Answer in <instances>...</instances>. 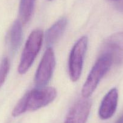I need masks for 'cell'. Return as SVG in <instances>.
Returning a JSON list of instances; mask_svg holds the SVG:
<instances>
[{
  "label": "cell",
  "instance_id": "11",
  "mask_svg": "<svg viewBox=\"0 0 123 123\" xmlns=\"http://www.w3.org/2000/svg\"><path fill=\"white\" fill-rule=\"evenodd\" d=\"M35 1L36 0H21L19 13L22 23H27L31 19Z\"/></svg>",
  "mask_w": 123,
  "mask_h": 123
},
{
  "label": "cell",
  "instance_id": "12",
  "mask_svg": "<svg viewBox=\"0 0 123 123\" xmlns=\"http://www.w3.org/2000/svg\"><path fill=\"white\" fill-rule=\"evenodd\" d=\"M10 69V62L7 57L3 58L0 63V87L5 82Z\"/></svg>",
  "mask_w": 123,
  "mask_h": 123
},
{
  "label": "cell",
  "instance_id": "6",
  "mask_svg": "<svg viewBox=\"0 0 123 123\" xmlns=\"http://www.w3.org/2000/svg\"><path fill=\"white\" fill-rule=\"evenodd\" d=\"M91 106V101L88 98L79 100L69 110L64 123H86Z\"/></svg>",
  "mask_w": 123,
  "mask_h": 123
},
{
  "label": "cell",
  "instance_id": "2",
  "mask_svg": "<svg viewBox=\"0 0 123 123\" xmlns=\"http://www.w3.org/2000/svg\"><path fill=\"white\" fill-rule=\"evenodd\" d=\"M43 36V31L41 29L35 30L30 35L25 45L18 68L20 74L27 73L32 65L41 48Z\"/></svg>",
  "mask_w": 123,
  "mask_h": 123
},
{
  "label": "cell",
  "instance_id": "13",
  "mask_svg": "<svg viewBox=\"0 0 123 123\" xmlns=\"http://www.w3.org/2000/svg\"><path fill=\"white\" fill-rule=\"evenodd\" d=\"M27 111V96L25 94L22 98L19 101L17 105L12 111V116L14 117H18Z\"/></svg>",
  "mask_w": 123,
  "mask_h": 123
},
{
  "label": "cell",
  "instance_id": "8",
  "mask_svg": "<svg viewBox=\"0 0 123 123\" xmlns=\"http://www.w3.org/2000/svg\"><path fill=\"white\" fill-rule=\"evenodd\" d=\"M67 25V20L65 18H62L54 24L45 34V41L47 44L53 45L60 38L65 30Z\"/></svg>",
  "mask_w": 123,
  "mask_h": 123
},
{
  "label": "cell",
  "instance_id": "10",
  "mask_svg": "<svg viewBox=\"0 0 123 123\" xmlns=\"http://www.w3.org/2000/svg\"><path fill=\"white\" fill-rule=\"evenodd\" d=\"M105 52L110 53L113 56L115 53L123 52V32L116 33L109 37L105 43Z\"/></svg>",
  "mask_w": 123,
  "mask_h": 123
},
{
  "label": "cell",
  "instance_id": "1",
  "mask_svg": "<svg viewBox=\"0 0 123 123\" xmlns=\"http://www.w3.org/2000/svg\"><path fill=\"white\" fill-rule=\"evenodd\" d=\"M113 55L105 52L98 58L91 69L81 90L83 98H88L96 89L100 80L106 75L113 63Z\"/></svg>",
  "mask_w": 123,
  "mask_h": 123
},
{
  "label": "cell",
  "instance_id": "15",
  "mask_svg": "<svg viewBox=\"0 0 123 123\" xmlns=\"http://www.w3.org/2000/svg\"><path fill=\"white\" fill-rule=\"evenodd\" d=\"M48 1H53V0H48Z\"/></svg>",
  "mask_w": 123,
  "mask_h": 123
},
{
  "label": "cell",
  "instance_id": "14",
  "mask_svg": "<svg viewBox=\"0 0 123 123\" xmlns=\"http://www.w3.org/2000/svg\"><path fill=\"white\" fill-rule=\"evenodd\" d=\"M115 123H123V113L119 117V118L117 119Z\"/></svg>",
  "mask_w": 123,
  "mask_h": 123
},
{
  "label": "cell",
  "instance_id": "9",
  "mask_svg": "<svg viewBox=\"0 0 123 123\" xmlns=\"http://www.w3.org/2000/svg\"><path fill=\"white\" fill-rule=\"evenodd\" d=\"M22 37V24L19 21H15L10 28L8 36V43L12 51L15 52L19 47Z\"/></svg>",
  "mask_w": 123,
  "mask_h": 123
},
{
  "label": "cell",
  "instance_id": "4",
  "mask_svg": "<svg viewBox=\"0 0 123 123\" xmlns=\"http://www.w3.org/2000/svg\"><path fill=\"white\" fill-rule=\"evenodd\" d=\"M27 109L35 111L51 103L57 96V91L52 87H37L27 92Z\"/></svg>",
  "mask_w": 123,
  "mask_h": 123
},
{
  "label": "cell",
  "instance_id": "5",
  "mask_svg": "<svg viewBox=\"0 0 123 123\" xmlns=\"http://www.w3.org/2000/svg\"><path fill=\"white\" fill-rule=\"evenodd\" d=\"M55 65V58L53 49L49 47L43 54L36 71L35 82L38 87L47 85L51 79Z\"/></svg>",
  "mask_w": 123,
  "mask_h": 123
},
{
  "label": "cell",
  "instance_id": "3",
  "mask_svg": "<svg viewBox=\"0 0 123 123\" xmlns=\"http://www.w3.org/2000/svg\"><path fill=\"white\" fill-rule=\"evenodd\" d=\"M88 39L86 36L80 37L73 46L68 62L69 74L73 81L79 80L81 76L84 59L87 48Z\"/></svg>",
  "mask_w": 123,
  "mask_h": 123
},
{
  "label": "cell",
  "instance_id": "7",
  "mask_svg": "<svg viewBox=\"0 0 123 123\" xmlns=\"http://www.w3.org/2000/svg\"><path fill=\"white\" fill-rule=\"evenodd\" d=\"M118 91L115 87L107 92L98 110L99 117L102 119L111 118L115 113L118 106Z\"/></svg>",
  "mask_w": 123,
  "mask_h": 123
}]
</instances>
